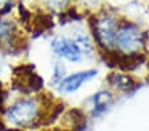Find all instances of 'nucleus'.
Segmentation results:
<instances>
[{
	"label": "nucleus",
	"instance_id": "nucleus-1",
	"mask_svg": "<svg viewBox=\"0 0 149 131\" xmlns=\"http://www.w3.org/2000/svg\"><path fill=\"white\" fill-rule=\"evenodd\" d=\"M40 113V105L36 99H20L12 105L7 111V119L15 126L26 127L37 119Z\"/></svg>",
	"mask_w": 149,
	"mask_h": 131
},
{
	"label": "nucleus",
	"instance_id": "nucleus-2",
	"mask_svg": "<svg viewBox=\"0 0 149 131\" xmlns=\"http://www.w3.org/2000/svg\"><path fill=\"white\" fill-rule=\"evenodd\" d=\"M115 46L123 54H135L143 46V33L135 24H124L118 29Z\"/></svg>",
	"mask_w": 149,
	"mask_h": 131
},
{
	"label": "nucleus",
	"instance_id": "nucleus-3",
	"mask_svg": "<svg viewBox=\"0 0 149 131\" xmlns=\"http://www.w3.org/2000/svg\"><path fill=\"white\" fill-rule=\"evenodd\" d=\"M118 23L110 15H103L96 19L95 36L98 43L104 48H111L115 45V37L118 33Z\"/></svg>",
	"mask_w": 149,
	"mask_h": 131
},
{
	"label": "nucleus",
	"instance_id": "nucleus-4",
	"mask_svg": "<svg viewBox=\"0 0 149 131\" xmlns=\"http://www.w3.org/2000/svg\"><path fill=\"white\" fill-rule=\"evenodd\" d=\"M52 48L57 54L68 58L69 61H79L82 58V49L77 41L57 37L52 41Z\"/></svg>",
	"mask_w": 149,
	"mask_h": 131
},
{
	"label": "nucleus",
	"instance_id": "nucleus-5",
	"mask_svg": "<svg viewBox=\"0 0 149 131\" xmlns=\"http://www.w3.org/2000/svg\"><path fill=\"white\" fill-rule=\"evenodd\" d=\"M95 76H96L95 70H87V71H81V73L71 74V76L66 77L65 80L62 81V83H61L62 90L66 91V93L75 91L77 89L81 88L82 83L87 82L88 80H91V78L95 77Z\"/></svg>",
	"mask_w": 149,
	"mask_h": 131
},
{
	"label": "nucleus",
	"instance_id": "nucleus-6",
	"mask_svg": "<svg viewBox=\"0 0 149 131\" xmlns=\"http://www.w3.org/2000/svg\"><path fill=\"white\" fill-rule=\"evenodd\" d=\"M112 101V97L108 91H99L96 95H94V106H95V111L100 113V111L106 110L108 105Z\"/></svg>",
	"mask_w": 149,
	"mask_h": 131
},
{
	"label": "nucleus",
	"instance_id": "nucleus-7",
	"mask_svg": "<svg viewBox=\"0 0 149 131\" xmlns=\"http://www.w3.org/2000/svg\"><path fill=\"white\" fill-rule=\"evenodd\" d=\"M13 33V25L9 21L0 19V41H7Z\"/></svg>",
	"mask_w": 149,
	"mask_h": 131
},
{
	"label": "nucleus",
	"instance_id": "nucleus-8",
	"mask_svg": "<svg viewBox=\"0 0 149 131\" xmlns=\"http://www.w3.org/2000/svg\"><path fill=\"white\" fill-rule=\"evenodd\" d=\"M131 83V80L127 76H123V74H118V76H113V85L118 86L120 89H127L128 85Z\"/></svg>",
	"mask_w": 149,
	"mask_h": 131
},
{
	"label": "nucleus",
	"instance_id": "nucleus-9",
	"mask_svg": "<svg viewBox=\"0 0 149 131\" xmlns=\"http://www.w3.org/2000/svg\"><path fill=\"white\" fill-rule=\"evenodd\" d=\"M7 131H17V130H7Z\"/></svg>",
	"mask_w": 149,
	"mask_h": 131
}]
</instances>
